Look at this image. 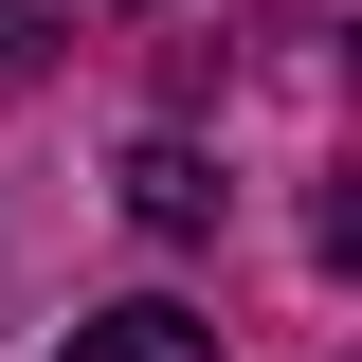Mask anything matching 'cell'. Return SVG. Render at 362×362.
<instances>
[{"label": "cell", "mask_w": 362, "mask_h": 362, "mask_svg": "<svg viewBox=\"0 0 362 362\" xmlns=\"http://www.w3.org/2000/svg\"><path fill=\"white\" fill-rule=\"evenodd\" d=\"M73 362H218V326H181V308H90Z\"/></svg>", "instance_id": "2"}, {"label": "cell", "mask_w": 362, "mask_h": 362, "mask_svg": "<svg viewBox=\"0 0 362 362\" xmlns=\"http://www.w3.org/2000/svg\"><path fill=\"white\" fill-rule=\"evenodd\" d=\"M127 218H145V235H218V163L145 127V145H127Z\"/></svg>", "instance_id": "1"}, {"label": "cell", "mask_w": 362, "mask_h": 362, "mask_svg": "<svg viewBox=\"0 0 362 362\" xmlns=\"http://www.w3.org/2000/svg\"><path fill=\"white\" fill-rule=\"evenodd\" d=\"M90 18H145V0H90Z\"/></svg>", "instance_id": "4"}, {"label": "cell", "mask_w": 362, "mask_h": 362, "mask_svg": "<svg viewBox=\"0 0 362 362\" xmlns=\"http://www.w3.org/2000/svg\"><path fill=\"white\" fill-rule=\"evenodd\" d=\"M37 54H54V18H37V0H0V90L37 73Z\"/></svg>", "instance_id": "3"}]
</instances>
